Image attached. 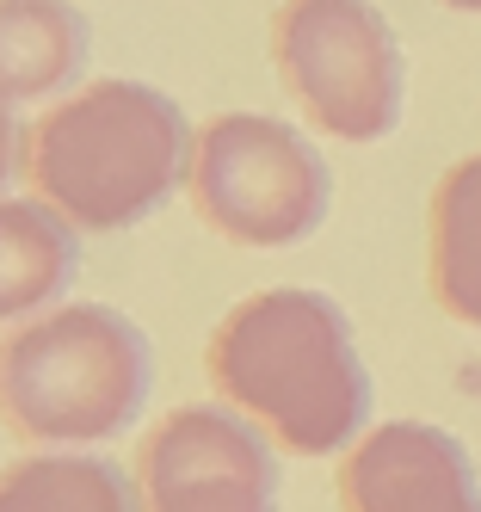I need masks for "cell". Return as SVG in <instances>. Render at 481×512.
<instances>
[{
  "instance_id": "9c48e42d",
  "label": "cell",
  "mask_w": 481,
  "mask_h": 512,
  "mask_svg": "<svg viewBox=\"0 0 481 512\" xmlns=\"http://www.w3.org/2000/svg\"><path fill=\"white\" fill-rule=\"evenodd\" d=\"M74 278H81V229L44 198L0 192V327L68 303Z\"/></svg>"
},
{
  "instance_id": "6da1fadb",
  "label": "cell",
  "mask_w": 481,
  "mask_h": 512,
  "mask_svg": "<svg viewBox=\"0 0 481 512\" xmlns=\"http://www.w3.org/2000/svg\"><path fill=\"white\" fill-rule=\"evenodd\" d=\"M204 371L272 445L340 457L370 426V371L352 315L309 284H272L216 321Z\"/></svg>"
},
{
  "instance_id": "8fae6325",
  "label": "cell",
  "mask_w": 481,
  "mask_h": 512,
  "mask_svg": "<svg viewBox=\"0 0 481 512\" xmlns=\"http://www.w3.org/2000/svg\"><path fill=\"white\" fill-rule=\"evenodd\" d=\"M0 512H142V482L99 451H31L0 469Z\"/></svg>"
},
{
  "instance_id": "30bf717a",
  "label": "cell",
  "mask_w": 481,
  "mask_h": 512,
  "mask_svg": "<svg viewBox=\"0 0 481 512\" xmlns=\"http://www.w3.org/2000/svg\"><path fill=\"white\" fill-rule=\"evenodd\" d=\"M426 284H432V303L451 321L481 327V155L444 167V179L432 186Z\"/></svg>"
},
{
  "instance_id": "277c9868",
  "label": "cell",
  "mask_w": 481,
  "mask_h": 512,
  "mask_svg": "<svg viewBox=\"0 0 481 512\" xmlns=\"http://www.w3.org/2000/svg\"><path fill=\"white\" fill-rule=\"evenodd\" d=\"M272 68L284 99L333 142H383L407 112V56L377 0H284Z\"/></svg>"
},
{
  "instance_id": "7a4b0ae2",
  "label": "cell",
  "mask_w": 481,
  "mask_h": 512,
  "mask_svg": "<svg viewBox=\"0 0 481 512\" xmlns=\"http://www.w3.org/2000/svg\"><path fill=\"white\" fill-rule=\"evenodd\" d=\"M192 149L198 130L173 93L111 75L37 112L25 130V179L31 198L62 210L81 235H124L192 179Z\"/></svg>"
},
{
  "instance_id": "5b68a950",
  "label": "cell",
  "mask_w": 481,
  "mask_h": 512,
  "mask_svg": "<svg viewBox=\"0 0 481 512\" xmlns=\"http://www.w3.org/2000/svg\"><path fill=\"white\" fill-rule=\"evenodd\" d=\"M192 210L229 247H296L327 223L333 173L315 142L272 112H222L192 149Z\"/></svg>"
},
{
  "instance_id": "3957f363",
  "label": "cell",
  "mask_w": 481,
  "mask_h": 512,
  "mask_svg": "<svg viewBox=\"0 0 481 512\" xmlns=\"http://www.w3.org/2000/svg\"><path fill=\"white\" fill-rule=\"evenodd\" d=\"M155 395V346L111 303H56L0 340V426L31 451H105Z\"/></svg>"
},
{
  "instance_id": "52a82bcc",
  "label": "cell",
  "mask_w": 481,
  "mask_h": 512,
  "mask_svg": "<svg viewBox=\"0 0 481 512\" xmlns=\"http://www.w3.org/2000/svg\"><path fill=\"white\" fill-rule=\"evenodd\" d=\"M179 475H253V482H278V457L272 438L259 432L241 408L229 401H192V408H173L148 445L136 457V482H179Z\"/></svg>"
},
{
  "instance_id": "7c38bea8",
  "label": "cell",
  "mask_w": 481,
  "mask_h": 512,
  "mask_svg": "<svg viewBox=\"0 0 481 512\" xmlns=\"http://www.w3.org/2000/svg\"><path fill=\"white\" fill-rule=\"evenodd\" d=\"M142 512H278V482L253 475H179L142 488Z\"/></svg>"
},
{
  "instance_id": "4fadbf2b",
  "label": "cell",
  "mask_w": 481,
  "mask_h": 512,
  "mask_svg": "<svg viewBox=\"0 0 481 512\" xmlns=\"http://www.w3.org/2000/svg\"><path fill=\"white\" fill-rule=\"evenodd\" d=\"M25 173V130L13 118V105L0 99V192H7V179Z\"/></svg>"
},
{
  "instance_id": "5bb4252c",
  "label": "cell",
  "mask_w": 481,
  "mask_h": 512,
  "mask_svg": "<svg viewBox=\"0 0 481 512\" xmlns=\"http://www.w3.org/2000/svg\"><path fill=\"white\" fill-rule=\"evenodd\" d=\"M444 7H457V13H481V0H444Z\"/></svg>"
},
{
  "instance_id": "8992f818",
  "label": "cell",
  "mask_w": 481,
  "mask_h": 512,
  "mask_svg": "<svg viewBox=\"0 0 481 512\" xmlns=\"http://www.w3.org/2000/svg\"><path fill=\"white\" fill-rule=\"evenodd\" d=\"M346 512H481V475L457 432L432 420L370 426L340 457Z\"/></svg>"
},
{
  "instance_id": "ba28073f",
  "label": "cell",
  "mask_w": 481,
  "mask_h": 512,
  "mask_svg": "<svg viewBox=\"0 0 481 512\" xmlns=\"http://www.w3.org/2000/svg\"><path fill=\"white\" fill-rule=\"evenodd\" d=\"M93 31L74 0H0V99L56 105L87 68Z\"/></svg>"
}]
</instances>
